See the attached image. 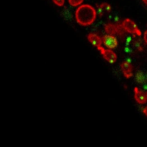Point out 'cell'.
Instances as JSON below:
<instances>
[{"mask_svg":"<svg viewBox=\"0 0 147 147\" xmlns=\"http://www.w3.org/2000/svg\"><path fill=\"white\" fill-rule=\"evenodd\" d=\"M52 1L53 2V3L56 5L60 7L63 6L65 3V0H52Z\"/></svg>","mask_w":147,"mask_h":147,"instance_id":"cell-11","label":"cell"},{"mask_svg":"<svg viewBox=\"0 0 147 147\" xmlns=\"http://www.w3.org/2000/svg\"><path fill=\"white\" fill-rule=\"evenodd\" d=\"M97 49L102 55L104 59L109 63H114L117 61V56L116 54L111 49H105L102 46L99 47Z\"/></svg>","mask_w":147,"mask_h":147,"instance_id":"cell-3","label":"cell"},{"mask_svg":"<svg viewBox=\"0 0 147 147\" xmlns=\"http://www.w3.org/2000/svg\"><path fill=\"white\" fill-rule=\"evenodd\" d=\"M121 69L123 76L126 79L131 78L133 75V66L129 62L125 61L121 62L120 65Z\"/></svg>","mask_w":147,"mask_h":147,"instance_id":"cell-5","label":"cell"},{"mask_svg":"<svg viewBox=\"0 0 147 147\" xmlns=\"http://www.w3.org/2000/svg\"><path fill=\"white\" fill-rule=\"evenodd\" d=\"M123 29L122 25L115 24L113 23H109L105 25V30L110 35H115L116 34H120V30Z\"/></svg>","mask_w":147,"mask_h":147,"instance_id":"cell-6","label":"cell"},{"mask_svg":"<svg viewBox=\"0 0 147 147\" xmlns=\"http://www.w3.org/2000/svg\"><path fill=\"white\" fill-rule=\"evenodd\" d=\"M103 45L109 49H113L117 47L118 45L117 39L114 36L106 34L102 37Z\"/></svg>","mask_w":147,"mask_h":147,"instance_id":"cell-4","label":"cell"},{"mask_svg":"<svg viewBox=\"0 0 147 147\" xmlns=\"http://www.w3.org/2000/svg\"><path fill=\"white\" fill-rule=\"evenodd\" d=\"M68 1L71 6L76 7L81 5L83 2L84 0H68Z\"/></svg>","mask_w":147,"mask_h":147,"instance_id":"cell-10","label":"cell"},{"mask_svg":"<svg viewBox=\"0 0 147 147\" xmlns=\"http://www.w3.org/2000/svg\"><path fill=\"white\" fill-rule=\"evenodd\" d=\"M134 98L137 103L140 105L145 104L147 101L146 93L140 90L138 87H135L134 89Z\"/></svg>","mask_w":147,"mask_h":147,"instance_id":"cell-7","label":"cell"},{"mask_svg":"<svg viewBox=\"0 0 147 147\" xmlns=\"http://www.w3.org/2000/svg\"><path fill=\"white\" fill-rule=\"evenodd\" d=\"M76 22L81 26H88L92 24L96 19V9L88 4L80 6L75 11Z\"/></svg>","mask_w":147,"mask_h":147,"instance_id":"cell-1","label":"cell"},{"mask_svg":"<svg viewBox=\"0 0 147 147\" xmlns=\"http://www.w3.org/2000/svg\"><path fill=\"white\" fill-rule=\"evenodd\" d=\"M122 26L123 30L128 33L132 34H136L138 36L142 35V32L138 27L137 25L132 20L126 18L122 23Z\"/></svg>","mask_w":147,"mask_h":147,"instance_id":"cell-2","label":"cell"},{"mask_svg":"<svg viewBox=\"0 0 147 147\" xmlns=\"http://www.w3.org/2000/svg\"><path fill=\"white\" fill-rule=\"evenodd\" d=\"M144 39L145 42L147 44V30H146L144 33Z\"/></svg>","mask_w":147,"mask_h":147,"instance_id":"cell-12","label":"cell"},{"mask_svg":"<svg viewBox=\"0 0 147 147\" xmlns=\"http://www.w3.org/2000/svg\"><path fill=\"white\" fill-rule=\"evenodd\" d=\"M87 38L89 42L94 47L98 48L99 47L101 46L102 44V39L99 37L98 35L90 33L87 36Z\"/></svg>","mask_w":147,"mask_h":147,"instance_id":"cell-8","label":"cell"},{"mask_svg":"<svg viewBox=\"0 0 147 147\" xmlns=\"http://www.w3.org/2000/svg\"><path fill=\"white\" fill-rule=\"evenodd\" d=\"M146 95H147V92H146Z\"/></svg>","mask_w":147,"mask_h":147,"instance_id":"cell-15","label":"cell"},{"mask_svg":"<svg viewBox=\"0 0 147 147\" xmlns=\"http://www.w3.org/2000/svg\"><path fill=\"white\" fill-rule=\"evenodd\" d=\"M143 113H144V114L147 117V106L143 109Z\"/></svg>","mask_w":147,"mask_h":147,"instance_id":"cell-13","label":"cell"},{"mask_svg":"<svg viewBox=\"0 0 147 147\" xmlns=\"http://www.w3.org/2000/svg\"><path fill=\"white\" fill-rule=\"evenodd\" d=\"M111 6L110 5L106 2L102 3L98 6V13L100 16H103L106 14L110 13L111 11Z\"/></svg>","mask_w":147,"mask_h":147,"instance_id":"cell-9","label":"cell"},{"mask_svg":"<svg viewBox=\"0 0 147 147\" xmlns=\"http://www.w3.org/2000/svg\"><path fill=\"white\" fill-rule=\"evenodd\" d=\"M143 2H144V3L147 6V0H143Z\"/></svg>","mask_w":147,"mask_h":147,"instance_id":"cell-14","label":"cell"}]
</instances>
